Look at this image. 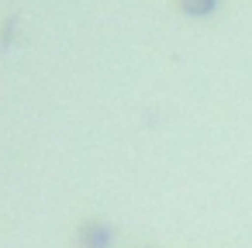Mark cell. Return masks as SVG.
Returning <instances> with one entry per match:
<instances>
[{"mask_svg":"<svg viewBox=\"0 0 252 248\" xmlns=\"http://www.w3.org/2000/svg\"><path fill=\"white\" fill-rule=\"evenodd\" d=\"M76 241H80V248H111L114 245V231L104 220H87V224H80Z\"/></svg>","mask_w":252,"mask_h":248,"instance_id":"obj_1","label":"cell"},{"mask_svg":"<svg viewBox=\"0 0 252 248\" xmlns=\"http://www.w3.org/2000/svg\"><path fill=\"white\" fill-rule=\"evenodd\" d=\"M218 7V0H180V11L190 18H211Z\"/></svg>","mask_w":252,"mask_h":248,"instance_id":"obj_2","label":"cell"}]
</instances>
